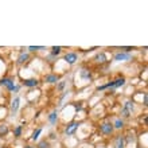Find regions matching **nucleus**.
Wrapping results in <instances>:
<instances>
[{
  "mask_svg": "<svg viewBox=\"0 0 148 148\" xmlns=\"http://www.w3.org/2000/svg\"><path fill=\"white\" fill-rule=\"evenodd\" d=\"M125 82H127V79H125L124 77H117L116 79H113V81L108 82V84H105V85L102 86H98L97 90L100 92V90H105V89H117V88H121V86L125 85Z\"/></svg>",
  "mask_w": 148,
  "mask_h": 148,
  "instance_id": "1",
  "label": "nucleus"
},
{
  "mask_svg": "<svg viewBox=\"0 0 148 148\" xmlns=\"http://www.w3.org/2000/svg\"><path fill=\"white\" fill-rule=\"evenodd\" d=\"M0 86H4L8 92H14L16 86V82L12 77H1L0 78Z\"/></svg>",
  "mask_w": 148,
  "mask_h": 148,
  "instance_id": "2",
  "label": "nucleus"
},
{
  "mask_svg": "<svg viewBox=\"0 0 148 148\" xmlns=\"http://www.w3.org/2000/svg\"><path fill=\"white\" fill-rule=\"evenodd\" d=\"M113 132H114V128H113V124L110 121H105V123L100 124V133L101 135H104V136H112Z\"/></svg>",
  "mask_w": 148,
  "mask_h": 148,
  "instance_id": "3",
  "label": "nucleus"
},
{
  "mask_svg": "<svg viewBox=\"0 0 148 148\" xmlns=\"http://www.w3.org/2000/svg\"><path fill=\"white\" fill-rule=\"evenodd\" d=\"M79 125H81L79 121H71V123H69V124L65 127V135H66V136H71V135H74Z\"/></svg>",
  "mask_w": 148,
  "mask_h": 148,
  "instance_id": "4",
  "label": "nucleus"
},
{
  "mask_svg": "<svg viewBox=\"0 0 148 148\" xmlns=\"http://www.w3.org/2000/svg\"><path fill=\"white\" fill-rule=\"evenodd\" d=\"M113 59L116 62H124V61H131L132 59V54L129 53H124V51H120V53H116L113 55Z\"/></svg>",
  "mask_w": 148,
  "mask_h": 148,
  "instance_id": "5",
  "label": "nucleus"
},
{
  "mask_svg": "<svg viewBox=\"0 0 148 148\" xmlns=\"http://www.w3.org/2000/svg\"><path fill=\"white\" fill-rule=\"evenodd\" d=\"M63 59H65V62H66L67 65H74V63L78 61V54L74 53V51H69V53L65 54Z\"/></svg>",
  "mask_w": 148,
  "mask_h": 148,
  "instance_id": "6",
  "label": "nucleus"
},
{
  "mask_svg": "<svg viewBox=\"0 0 148 148\" xmlns=\"http://www.w3.org/2000/svg\"><path fill=\"white\" fill-rule=\"evenodd\" d=\"M19 106H20V97L19 96H16V97L12 98V101H11V113L14 114V116L18 113Z\"/></svg>",
  "mask_w": 148,
  "mask_h": 148,
  "instance_id": "7",
  "label": "nucleus"
},
{
  "mask_svg": "<svg viewBox=\"0 0 148 148\" xmlns=\"http://www.w3.org/2000/svg\"><path fill=\"white\" fill-rule=\"evenodd\" d=\"M43 81L47 82V84H57V82H59V75L58 74H54V73L46 74V75L43 77Z\"/></svg>",
  "mask_w": 148,
  "mask_h": 148,
  "instance_id": "8",
  "label": "nucleus"
},
{
  "mask_svg": "<svg viewBox=\"0 0 148 148\" xmlns=\"http://www.w3.org/2000/svg\"><path fill=\"white\" fill-rule=\"evenodd\" d=\"M22 85L26 88H36L39 85V79L38 78H28V79H23Z\"/></svg>",
  "mask_w": 148,
  "mask_h": 148,
  "instance_id": "9",
  "label": "nucleus"
},
{
  "mask_svg": "<svg viewBox=\"0 0 148 148\" xmlns=\"http://www.w3.org/2000/svg\"><path fill=\"white\" fill-rule=\"evenodd\" d=\"M58 116H59V110L55 108V109L47 116V121H49L51 125H55L57 124V121H58Z\"/></svg>",
  "mask_w": 148,
  "mask_h": 148,
  "instance_id": "10",
  "label": "nucleus"
},
{
  "mask_svg": "<svg viewBox=\"0 0 148 148\" xmlns=\"http://www.w3.org/2000/svg\"><path fill=\"white\" fill-rule=\"evenodd\" d=\"M114 148H125V136L117 135L114 137Z\"/></svg>",
  "mask_w": 148,
  "mask_h": 148,
  "instance_id": "11",
  "label": "nucleus"
},
{
  "mask_svg": "<svg viewBox=\"0 0 148 148\" xmlns=\"http://www.w3.org/2000/svg\"><path fill=\"white\" fill-rule=\"evenodd\" d=\"M28 61H30V54L28 53H20V55L18 57V59H16V63L18 65H24V63H27Z\"/></svg>",
  "mask_w": 148,
  "mask_h": 148,
  "instance_id": "12",
  "label": "nucleus"
},
{
  "mask_svg": "<svg viewBox=\"0 0 148 148\" xmlns=\"http://www.w3.org/2000/svg\"><path fill=\"white\" fill-rule=\"evenodd\" d=\"M10 133V127L7 123H0V139L5 137Z\"/></svg>",
  "mask_w": 148,
  "mask_h": 148,
  "instance_id": "13",
  "label": "nucleus"
},
{
  "mask_svg": "<svg viewBox=\"0 0 148 148\" xmlns=\"http://www.w3.org/2000/svg\"><path fill=\"white\" fill-rule=\"evenodd\" d=\"M106 61H108V59H106V54L104 53V51H101V53L96 54V57H94V62H96V63H100V65L105 63Z\"/></svg>",
  "mask_w": 148,
  "mask_h": 148,
  "instance_id": "14",
  "label": "nucleus"
},
{
  "mask_svg": "<svg viewBox=\"0 0 148 148\" xmlns=\"http://www.w3.org/2000/svg\"><path fill=\"white\" fill-rule=\"evenodd\" d=\"M123 108H125V109L132 114V113L135 112V102L131 101V100H128V101H125V104H124V106H123Z\"/></svg>",
  "mask_w": 148,
  "mask_h": 148,
  "instance_id": "15",
  "label": "nucleus"
},
{
  "mask_svg": "<svg viewBox=\"0 0 148 148\" xmlns=\"http://www.w3.org/2000/svg\"><path fill=\"white\" fill-rule=\"evenodd\" d=\"M79 75H81V78L85 79V81H89L90 78H92V73H90V70H88V69H82V70L79 71Z\"/></svg>",
  "mask_w": 148,
  "mask_h": 148,
  "instance_id": "16",
  "label": "nucleus"
},
{
  "mask_svg": "<svg viewBox=\"0 0 148 148\" xmlns=\"http://www.w3.org/2000/svg\"><path fill=\"white\" fill-rule=\"evenodd\" d=\"M113 124V128L114 129H123L124 128V125H125V123H124V120H123V119H120V117H119V119H116V120H114V123H112Z\"/></svg>",
  "mask_w": 148,
  "mask_h": 148,
  "instance_id": "17",
  "label": "nucleus"
},
{
  "mask_svg": "<svg viewBox=\"0 0 148 148\" xmlns=\"http://www.w3.org/2000/svg\"><path fill=\"white\" fill-rule=\"evenodd\" d=\"M22 132H23V125H16L15 129H14V137H20L22 136Z\"/></svg>",
  "mask_w": 148,
  "mask_h": 148,
  "instance_id": "18",
  "label": "nucleus"
},
{
  "mask_svg": "<svg viewBox=\"0 0 148 148\" xmlns=\"http://www.w3.org/2000/svg\"><path fill=\"white\" fill-rule=\"evenodd\" d=\"M61 53H62V47L61 46H53L51 47V55L57 57V55H59Z\"/></svg>",
  "mask_w": 148,
  "mask_h": 148,
  "instance_id": "19",
  "label": "nucleus"
},
{
  "mask_svg": "<svg viewBox=\"0 0 148 148\" xmlns=\"http://www.w3.org/2000/svg\"><path fill=\"white\" fill-rule=\"evenodd\" d=\"M42 131L43 129L42 128H36L34 132H32V135H31V140L32 141H35V140H38V137H39V135L42 133Z\"/></svg>",
  "mask_w": 148,
  "mask_h": 148,
  "instance_id": "20",
  "label": "nucleus"
},
{
  "mask_svg": "<svg viewBox=\"0 0 148 148\" xmlns=\"http://www.w3.org/2000/svg\"><path fill=\"white\" fill-rule=\"evenodd\" d=\"M36 148H51V144L49 140H40Z\"/></svg>",
  "mask_w": 148,
  "mask_h": 148,
  "instance_id": "21",
  "label": "nucleus"
},
{
  "mask_svg": "<svg viewBox=\"0 0 148 148\" xmlns=\"http://www.w3.org/2000/svg\"><path fill=\"white\" fill-rule=\"evenodd\" d=\"M39 50H45V46H28V51L30 53H36Z\"/></svg>",
  "mask_w": 148,
  "mask_h": 148,
  "instance_id": "22",
  "label": "nucleus"
},
{
  "mask_svg": "<svg viewBox=\"0 0 148 148\" xmlns=\"http://www.w3.org/2000/svg\"><path fill=\"white\" fill-rule=\"evenodd\" d=\"M66 84H67V81H59L58 82V85H57V92H61V90H63V88L66 86Z\"/></svg>",
  "mask_w": 148,
  "mask_h": 148,
  "instance_id": "23",
  "label": "nucleus"
},
{
  "mask_svg": "<svg viewBox=\"0 0 148 148\" xmlns=\"http://www.w3.org/2000/svg\"><path fill=\"white\" fill-rule=\"evenodd\" d=\"M143 96H144V100H143V105L147 106V104H148V94H147V92H144V93H143Z\"/></svg>",
  "mask_w": 148,
  "mask_h": 148,
  "instance_id": "24",
  "label": "nucleus"
},
{
  "mask_svg": "<svg viewBox=\"0 0 148 148\" xmlns=\"http://www.w3.org/2000/svg\"><path fill=\"white\" fill-rule=\"evenodd\" d=\"M74 106H75V110H81L82 109V105H81V104H74Z\"/></svg>",
  "mask_w": 148,
  "mask_h": 148,
  "instance_id": "25",
  "label": "nucleus"
},
{
  "mask_svg": "<svg viewBox=\"0 0 148 148\" xmlns=\"http://www.w3.org/2000/svg\"><path fill=\"white\" fill-rule=\"evenodd\" d=\"M19 90H20V85H16V86H15V89H14V93H18Z\"/></svg>",
  "mask_w": 148,
  "mask_h": 148,
  "instance_id": "26",
  "label": "nucleus"
},
{
  "mask_svg": "<svg viewBox=\"0 0 148 148\" xmlns=\"http://www.w3.org/2000/svg\"><path fill=\"white\" fill-rule=\"evenodd\" d=\"M24 148H35V147H32V145H24Z\"/></svg>",
  "mask_w": 148,
  "mask_h": 148,
  "instance_id": "27",
  "label": "nucleus"
}]
</instances>
